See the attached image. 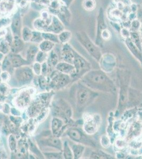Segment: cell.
<instances>
[{
	"instance_id": "1",
	"label": "cell",
	"mask_w": 142,
	"mask_h": 159,
	"mask_svg": "<svg viewBox=\"0 0 142 159\" xmlns=\"http://www.w3.org/2000/svg\"><path fill=\"white\" fill-rule=\"evenodd\" d=\"M80 80L84 85L94 91L113 94L116 93V86L114 81L102 70L91 69Z\"/></svg>"
},
{
	"instance_id": "16",
	"label": "cell",
	"mask_w": 142,
	"mask_h": 159,
	"mask_svg": "<svg viewBox=\"0 0 142 159\" xmlns=\"http://www.w3.org/2000/svg\"><path fill=\"white\" fill-rule=\"evenodd\" d=\"M83 6L84 8L89 11L94 10L96 7V2L95 0H84Z\"/></svg>"
},
{
	"instance_id": "3",
	"label": "cell",
	"mask_w": 142,
	"mask_h": 159,
	"mask_svg": "<svg viewBox=\"0 0 142 159\" xmlns=\"http://www.w3.org/2000/svg\"><path fill=\"white\" fill-rule=\"evenodd\" d=\"M77 39L91 57H93L97 62H100L102 58V53L99 46H97L93 43L88 36L84 32H77Z\"/></svg>"
},
{
	"instance_id": "14",
	"label": "cell",
	"mask_w": 142,
	"mask_h": 159,
	"mask_svg": "<svg viewBox=\"0 0 142 159\" xmlns=\"http://www.w3.org/2000/svg\"><path fill=\"white\" fill-rule=\"evenodd\" d=\"M63 154L65 159H74L73 153L72 150L71 146L69 145L67 141H65L63 145Z\"/></svg>"
},
{
	"instance_id": "24",
	"label": "cell",
	"mask_w": 142,
	"mask_h": 159,
	"mask_svg": "<svg viewBox=\"0 0 142 159\" xmlns=\"http://www.w3.org/2000/svg\"><path fill=\"white\" fill-rule=\"evenodd\" d=\"M9 142L10 147L11 148L12 150H15V148H16L17 143H16L15 139L14 136H13L12 135H11L9 137Z\"/></svg>"
},
{
	"instance_id": "31",
	"label": "cell",
	"mask_w": 142,
	"mask_h": 159,
	"mask_svg": "<svg viewBox=\"0 0 142 159\" xmlns=\"http://www.w3.org/2000/svg\"><path fill=\"white\" fill-rule=\"evenodd\" d=\"M8 61H7L6 60H5V61H4V63H3V70H6V68H8Z\"/></svg>"
},
{
	"instance_id": "23",
	"label": "cell",
	"mask_w": 142,
	"mask_h": 159,
	"mask_svg": "<svg viewBox=\"0 0 142 159\" xmlns=\"http://www.w3.org/2000/svg\"><path fill=\"white\" fill-rule=\"evenodd\" d=\"M12 63L14 67H19L22 65L23 61L19 57H15L12 60Z\"/></svg>"
},
{
	"instance_id": "21",
	"label": "cell",
	"mask_w": 142,
	"mask_h": 159,
	"mask_svg": "<svg viewBox=\"0 0 142 159\" xmlns=\"http://www.w3.org/2000/svg\"><path fill=\"white\" fill-rule=\"evenodd\" d=\"M37 49L33 47L29 50L28 53V59L30 61H32L34 59V56L36 54H37Z\"/></svg>"
},
{
	"instance_id": "10",
	"label": "cell",
	"mask_w": 142,
	"mask_h": 159,
	"mask_svg": "<svg viewBox=\"0 0 142 159\" xmlns=\"http://www.w3.org/2000/svg\"><path fill=\"white\" fill-rule=\"evenodd\" d=\"M57 70L66 74L74 75L75 73V70L74 65L67 62L60 63L56 66Z\"/></svg>"
},
{
	"instance_id": "27",
	"label": "cell",
	"mask_w": 142,
	"mask_h": 159,
	"mask_svg": "<svg viewBox=\"0 0 142 159\" xmlns=\"http://www.w3.org/2000/svg\"><path fill=\"white\" fill-rule=\"evenodd\" d=\"M46 155L50 159H60L61 158L62 155L60 154H57L56 153L54 154H46Z\"/></svg>"
},
{
	"instance_id": "6",
	"label": "cell",
	"mask_w": 142,
	"mask_h": 159,
	"mask_svg": "<svg viewBox=\"0 0 142 159\" xmlns=\"http://www.w3.org/2000/svg\"><path fill=\"white\" fill-rule=\"evenodd\" d=\"M74 57L73 62L75 70L74 77L81 78L84 74L92 69L91 63L76 51H74Z\"/></svg>"
},
{
	"instance_id": "32",
	"label": "cell",
	"mask_w": 142,
	"mask_h": 159,
	"mask_svg": "<svg viewBox=\"0 0 142 159\" xmlns=\"http://www.w3.org/2000/svg\"><path fill=\"white\" fill-rule=\"evenodd\" d=\"M1 77H2V79L4 80H6L8 77V74L6 73V72H4L1 75Z\"/></svg>"
},
{
	"instance_id": "11",
	"label": "cell",
	"mask_w": 142,
	"mask_h": 159,
	"mask_svg": "<svg viewBox=\"0 0 142 159\" xmlns=\"http://www.w3.org/2000/svg\"><path fill=\"white\" fill-rule=\"evenodd\" d=\"M89 159H115L114 156L110 154L105 152L101 150L92 151Z\"/></svg>"
},
{
	"instance_id": "5",
	"label": "cell",
	"mask_w": 142,
	"mask_h": 159,
	"mask_svg": "<svg viewBox=\"0 0 142 159\" xmlns=\"http://www.w3.org/2000/svg\"><path fill=\"white\" fill-rule=\"evenodd\" d=\"M101 122L99 114H87L84 118L83 129L87 134L92 136L99 130Z\"/></svg>"
},
{
	"instance_id": "29",
	"label": "cell",
	"mask_w": 142,
	"mask_h": 159,
	"mask_svg": "<svg viewBox=\"0 0 142 159\" xmlns=\"http://www.w3.org/2000/svg\"><path fill=\"white\" fill-rule=\"evenodd\" d=\"M39 82H40V85L41 88L44 89L46 86V80L44 77L40 78L39 80Z\"/></svg>"
},
{
	"instance_id": "30",
	"label": "cell",
	"mask_w": 142,
	"mask_h": 159,
	"mask_svg": "<svg viewBox=\"0 0 142 159\" xmlns=\"http://www.w3.org/2000/svg\"><path fill=\"white\" fill-rule=\"evenodd\" d=\"M47 70V65H46V63H44L43 64V65L41 66V71L43 73H45L46 72Z\"/></svg>"
},
{
	"instance_id": "2",
	"label": "cell",
	"mask_w": 142,
	"mask_h": 159,
	"mask_svg": "<svg viewBox=\"0 0 142 159\" xmlns=\"http://www.w3.org/2000/svg\"><path fill=\"white\" fill-rule=\"evenodd\" d=\"M98 96V92L89 88L81 81L77 83L75 88V98L77 111H83Z\"/></svg>"
},
{
	"instance_id": "12",
	"label": "cell",
	"mask_w": 142,
	"mask_h": 159,
	"mask_svg": "<svg viewBox=\"0 0 142 159\" xmlns=\"http://www.w3.org/2000/svg\"><path fill=\"white\" fill-rule=\"evenodd\" d=\"M73 153L74 159H79L81 158L85 150V145L80 143L74 144L71 146Z\"/></svg>"
},
{
	"instance_id": "18",
	"label": "cell",
	"mask_w": 142,
	"mask_h": 159,
	"mask_svg": "<svg viewBox=\"0 0 142 159\" xmlns=\"http://www.w3.org/2000/svg\"><path fill=\"white\" fill-rule=\"evenodd\" d=\"M71 36V34L70 31H64L59 36V39L62 43H67L70 39Z\"/></svg>"
},
{
	"instance_id": "9",
	"label": "cell",
	"mask_w": 142,
	"mask_h": 159,
	"mask_svg": "<svg viewBox=\"0 0 142 159\" xmlns=\"http://www.w3.org/2000/svg\"><path fill=\"white\" fill-rule=\"evenodd\" d=\"M16 77L20 82H27L32 79V72L30 68H21L17 71Z\"/></svg>"
},
{
	"instance_id": "4",
	"label": "cell",
	"mask_w": 142,
	"mask_h": 159,
	"mask_svg": "<svg viewBox=\"0 0 142 159\" xmlns=\"http://www.w3.org/2000/svg\"><path fill=\"white\" fill-rule=\"evenodd\" d=\"M67 135L71 139L78 143L86 145L91 148L97 147V143L91 137V135L85 133L83 129L79 128H71L67 132Z\"/></svg>"
},
{
	"instance_id": "8",
	"label": "cell",
	"mask_w": 142,
	"mask_h": 159,
	"mask_svg": "<svg viewBox=\"0 0 142 159\" xmlns=\"http://www.w3.org/2000/svg\"><path fill=\"white\" fill-rule=\"evenodd\" d=\"M125 43L131 53L139 61L142 66V51H141L134 44L130 38H126Z\"/></svg>"
},
{
	"instance_id": "17",
	"label": "cell",
	"mask_w": 142,
	"mask_h": 159,
	"mask_svg": "<svg viewBox=\"0 0 142 159\" xmlns=\"http://www.w3.org/2000/svg\"><path fill=\"white\" fill-rule=\"evenodd\" d=\"M100 144L103 148H109L111 144V141L110 137L105 135H102L100 137Z\"/></svg>"
},
{
	"instance_id": "7",
	"label": "cell",
	"mask_w": 142,
	"mask_h": 159,
	"mask_svg": "<svg viewBox=\"0 0 142 159\" xmlns=\"http://www.w3.org/2000/svg\"><path fill=\"white\" fill-rule=\"evenodd\" d=\"M129 88L127 85H122L120 91V97L118 102V111H122L126 107L129 99Z\"/></svg>"
},
{
	"instance_id": "34",
	"label": "cell",
	"mask_w": 142,
	"mask_h": 159,
	"mask_svg": "<svg viewBox=\"0 0 142 159\" xmlns=\"http://www.w3.org/2000/svg\"><path fill=\"white\" fill-rule=\"evenodd\" d=\"M65 1H66V2H68V1H70V0H65Z\"/></svg>"
},
{
	"instance_id": "19",
	"label": "cell",
	"mask_w": 142,
	"mask_h": 159,
	"mask_svg": "<svg viewBox=\"0 0 142 159\" xmlns=\"http://www.w3.org/2000/svg\"><path fill=\"white\" fill-rule=\"evenodd\" d=\"M48 143L49 145L53 146V147L59 148L60 150L62 148V143L60 142V139H49L48 141Z\"/></svg>"
},
{
	"instance_id": "25",
	"label": "cell",
	"mask_w": 142,
	"mask_h": 159,
	"mask_svg": "<svg viewBox=\"0 0 142 159\" xmlns=\"http://www.w3.org/2000/svg\"><path fill=\"white\" fill-rule=\"evenodd\" d=\"M43 37L46 39L52 40L53 42H57V38L54 35L49 34H43Z\"/></svg>"
},
{
	"instance_id": "13",
	"label": "cell",
	"mask_w": 142,
	"mask_h": 159,
	"mask_svg": "<svg viewBox=\"0 0 142 159\" xmlns=\"http://www.w3.org/2000/svg\"><path fill=\"white\" fill-rule=\"evenodd\" d=\"M54 81L60 87H64L71 82V78L68 74L62 73L57 76Z\"/></svg>"
},
{
	"instance_id": "33",
	"label": "cell",
	"mask_w": 142,
	"mask_h": 159,
	"mask_svg": "<svg viewBox=\"0 0 142 159\" xmlns=\"http://www.w3.org/2000/svg\"><path fill=\"white\" fill-rule=\"evenodd\" d=\"M11 113L14 115H19V112L17 110L14 109H12Z\"/></svg>"
},
{
	"instance_id": "26",
	"label": "cell",
	"mask_w": 142,
	"mask_h": 159,
	"mask_svg": "<svg viewBox=\"0 0 142 159\" xmlns=\"http://www.w3.org/2000/svg\"><path fill=\"white\" fill-rule=\"evenodd\" d=\"M34 72L37 75H39L40 74L41 71V66L39 64V63H36L34 64Z\"/></svg>"
},
{
	"instance_id": "20",
	"label": "cell",
	"mask_w": 142,
	"mask_h": 159,
	"mask_svg": "<svg viewBox=\"0 0 142 159\" xmlns=\"http://www.w3.org/2000/svg\"><path fill=\"white\" fill-rule=\"evenodd\" d=\"M53 47V44L49 42H44L40 44V49L42 51H48Z\"/></svg>"
},
{
	"instance_id": "15",
	"label": "cell",
	"mask_w": 142,
	"mask_h": 159,
	"mask_svg": "<svg viewBox=\"0 0 142 159\" xmlns=\"http://www.w3.org/2000/svg\"><path fill=\"white\" fill-rule=\"evenodd\" d=\"M63 126L62 120L58 118H54L52 120L51 128L54 134L57 133Z\"/></svg>"
},
{
	"instance_id": "28",
	"label": "cell",
	"mask_w": 142,
	"mask_h": 159,
	"mask_svg": "<svg viewBox=\"0 0 142 159\" xmlns=\"http://www.w3.org/2000/svg\"><path fill=\"white\" fill-rule=\"evenodd\" d=\"M43 59H44V54H43V52L39 51L37 54V61L39 62H41L43 61Z\"/></svg>"
},
{
	"instance_id": "22",
	"label": "cell",
	"mask_w": 142,
	"mask_h": 159,
	"mask_svg": "<svg viewBox=\"0 0 142 159\" xmlns=\"http://www.w3.org/2000/svg\"><path fill=\"white\" fill-rule=\"evenodd\" d=\"M100 37L103 39L105 40H108L111 37V34L110 31L108 30L107 29H103L100 34Z\"/></svg>"
}]
</instances>
